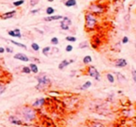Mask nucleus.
I'll return each instance as SVG.
<instances>
[{
  "label": "nucleus",
  "instance_id": "obj_4",
  "mask_svg": "<svg viewBox=\"0 0 136 127\" xmlns=\"http://www.w3.org/2000/svg\"><path fill=\"white\" fill-rule=\"evenodd\" d=\"M87 75L88 76L91 77V78H93L95 81H101V75H100V72L96 69V67L93 66H90L88 67Z\"/></svg>",
  "mask_w": 136,
  "mask_h": 127
},
{
  "label": "nucleus",
  "instance_id": "obj_31",
  "mask_svg": "<svg viewBox=\"0 0 136 127\" xmlns=\"http://www.w3.org/2000/svg\"><path fill=\"white\" fill-rule=\"evenodd\" d=\"M131 76H132V80H133V82L136 83V69L134 67L131 68Z\"/></svg>",
  "mask_w": 136,
  "mask_h": 127
},
{
  "label": "nucleus",
  "instance_id": "obj_28",
  "mask_svg": "<svg viewBox=\"0 0 136 127\" xmlns=\"http://www.w3.org/2000/svg\"><path fill=\"white\" fill-rule=\"evenodd\" d=\"M65 40L69 42H75L76 41V37H73V36H67V37H65Z\"/></svg>",
  "mask_w": 136,
  "mask_h": 127
},
{
  "label": "nucleus",
  "instance_id": "obj_13",
  "mask_svg": "<svg viewBox=\"0 0 136 127\" xmlns=\"http://www.w3.org/2000/svg\"><path fill=\"white\" fill-rule=\"evenodd\" d=\"M63 19V16L62 15H50V16H48V17L44 18V21L45 22H52V21H58V20Z\"/></svg>",
  "mask_w": 136,
  "mask_h": 127
},
{
  "label": "nucleus",
  "instance_id": "obj_17",
  "mask_svg": "<svg viewBox=\"0 0 136 127\" xmlns=\"http://www.w3.org/2000/svg\"><path fill=\"white\" fill-rule=\"evenodd\" d=\"M29 67H30V69H31V73H34V74L38 73V67H37V66L35 63L30 64Z\"/></svg>",
  "mask_w": 136,
  "mask_h": 127
},
{
  "label": "nucleus",
  "instance_id": "obj_40",
  "mask_svg": "<svg viewBox=\"0 0 136 127\" xmlns=\"http://www.w3.org/2000/svg\"><path fill=\"white\" fill-rule=\"evenodd\" d=\"M134 127H136V126H134Z\"/></svg>",
  "mask_w": 136,
  "mask_h": 127
},
{
  "label": "nucleus",
  "instance_id": "obj_8",
  "mask_svg": "<svg viewBox=\"0 0 136 127\" xmlns=\"http://www.w3.org/2000/svg\"><path fill=\"white\" fill-rule=\"evenodd\" d=\"M114 65H115L116 67H118V68H123V67H126V66H128V62H127L126 59L118 58L115 61Z\"/></svg>",
  "mask_w": 136,
  "mask_h": 127
},
{
  "label": "nucleus",
  "instance_id": "obj_33",
  "mask_svg": "<svg viewBox=\"0 0 136 127\" xmlns=\"http://www.w3.org/2000/svg\"><path fill=\"white\" fill-rule=\"evenodd\" d=\"M73 46H72V45H67V46L65 47V51H67V52H71V51H73Z\"/></svg>",
  "mask_w": 136,
  "mask_h": 127
},
{
  "label": "nucleus",
  "instance_id": "obj_30",
  "mask_svg": "<svg viewBox=\"0 0 136 127\" xmlns=\"http://www.w3.org/2000/svg\"><path fill=\"white\" fill-rule=\"evenodd\" d=\"M50 43L52 45H54V46H56V45H58L59 44V39L58 37H53L52 38L50 39Z\"/></svg>",
  "mask_w": 136,
  "mask_h": 127
},
{
  "label": "nucleus",
  "instance_id": "obj_2",
  "mask_svg": "<svg viewBox=\"0 0 136 127\" xmlns=\"http://www.w3.org/2000/svg\"><path fill=\"white\" fill-rule=\"evenodd\" d=\"M97 25V18L93 13L88 11L85 14V28L88 31H92Z\"/></svg>",
  "mask_w": 136,
  "mask_h": 127
},
{
  "label": "nucleus",
  "instance_id": "obj_5",
  "mask_svg": "<svg viewBox=\"0 0 136 127\" xmlns=\"http://www.w3.org/2000/svg\"><path fill=\"white\" fill-rule=\"evenodd\" d=\"M89 11L93 14H100L105 11V7L101 4H97V3H93L90 4L89 7Z\"/></svg>",
  "mask_w": 136,
  "mask_h": 127
},
{
  "label": "nucleus",
  "instance_id": "obj_19",
  "mask_svg": "<svg viewBox=\"0 0 136 127\" xmlns=\"http://www.w3.org/2000/svg\"><path fill=\"white\" fill-rule=\"evenodd\" d=\"M91 85H92L91 81H86L85 83H83V85L80 87V89H81V90H87V89L90 88V87H91Z\"/></svg>",
  "mask_w": 136,
  "mask_h": 127
},
{
  "label": "nucleus",
  "instance_id": "obj_38",
  "mask_svg": "<svg viewBox=\"0 0 136 127\" xmlns=\"http://www.w3.org/2000/svg\"><path fill=\"white\" fill-rule=\"evenodd\" d=\"M36 30H37V31L38 32V33H40V34H41V35H43V34H44V32H43V31H41V30H38V29H37V28H36Z\"/></svg>",
  "mask_w": 136,
  "mask_h": 127
},
{
  "label": "nucleus",
  "instance_id": "obj_23",
  "mask_svg": "<svg viewBox=\"0 0 136 127\" xmlns=\"http://www.w3.org/2000/svg\"><path fill=\"white\" fill-rule=\"evenodd\" d=\"M54 12H55V10H54L52 7H47L46 13L49 15V16H50V15H53Z\"/></svg>",
  "mask_w": 136,
  "mask_h": 127
},
{
  "label": "nucleus",
  "instance_id": "obj_9",
  "mask_svg": "<svg viewBox=\"0 0 136 127\" xmlns=\"http://www.w3.org/2000/svg\"><path fill=\"white\" fill-rule=\"evenodd\" d=\"M8 122L14 125H22L23 122L20 119L19 116H10L8 117Z\"/></svg>",
  "mask_w": 136,
  "mask_h": 127
},
{
  "label": "nucleus",
  "instance_id": "obj_3",
  "mask_svg": "<svg viewBox=\"0 0 136 127\" xmlns=\"http://www.w3.org/2000/svg\"><path fill=\"white\" fill-rule=\"evenodd\" d=\"M37 85L36 86V89L39 91H43L46 88H48L49 85L51 84V81L49 77L45 75V74H42V75H39L37 77Z\"/></svg>",
  "mask_w": 136,
  "mask_h": 127
},
{
  "label": "nucleus",
  "instance_id": "obj_10",
  "mask_svg": "<svg viewBox=\"0 0 136 127\" xmlns=\"http://www.w3.org/2000/svg\"><path fill=\"white\" fill-rule=\"evenodd\" d=\"M14 59L16 60H19V61L22 62H29L30 58L27 55H25L24 53H21V52H18L14 55Z\"/></svg>",
  "mask_w": 136,
  "mask_h": 127
},
{
  "label": "nucleus",
  "instance_id": "obj_34",
  "mask_svg": "<svg viewBox=\"0 0 136 127\" xmlns=\"http://www.w3.org/2000/svg\"><path fill=\"white\" fill-rule=\"evenodd\" d=\"M121 42H122V44H127L128 42H129V37H122V40H121Z\"/></svg>",
  "mask_w": 136,
  "mask_h": 127
},
{
  "label": "nucleus",
  "instance_id": "obj_16",
  "mask_svg": "<svg viewBox=\"0 0 136 127\" xmlns=\"http://www.w3.org/2000/svg\"><path fill=\"white\" fill-rule=\"evenodd\" d=\"M64 6L67 7H75L76 6V1L75 0H66V1H64Z\"/></svg>",
  "mask_w": 136,
  "mask_h": 127
},
{
  "label": "nucleus",
  "instance_id": "obj_22",
  "mask_svg": "<svg viewBox=\"0 0 136 127\" xmlns=\"http://www.w3.org/2000/svg\"><path fill=\"white\" fill-rule=\"evenodd\" d=\"M50 51H51L50 47H45V48H43V50H42V53H43L45 56H48V55L50 53Z\"/></svg>",
  "mask_w": 136,
  "mask_h": 127
},
{
  "label": "nucleus",
  "instance_id": "obj_12",
  "mask_svg": "<svg viewBox=\"0 0 136 127\" xmlns=\"http://www.w3.org/2000/svg\"><path fill=\"white\" fill-rule=\"evenodd\" d=\"M74 60H63V61L61 62V63L59 64V66H58V68L60 69V70H63V69H64L65 67H67L70 64L74 63Z\"/></svg>",
  "mask_w": 136,
  "mask_h": 127
},
{
  "label": "nucleus",
  "instance_id": "obj_11",
  "mask_svg": "<svg viewBox=\"0 0 136 127\" xmlns=\"http://www.w3.org/2000/svg\"><path fill=\"white\" fill-rule=\"evenodd\" d=\"M7 34L10 35V37H18V38H22V34H21V30L19 28H16L14 30H10L7 32Z\"/></svg>",
  "mask_w": 136,
  "mask_h": 127
},
{
  "label": "nucleus",
  "instance_id": "obj_26",
  "mask_svg": "<svg viewBox=\"0 0 136 127\" xmlns=\"http://www.w3.org/2000/svg\"><path fill=\"white\" fill-rule=\"evenodd\" d=\"M88 47H89L88 41H82L81 43H79V45H78V48H79V49H85V48H88Z\"/></svg>",
  "mask_w": 136,
  "mask_h": 127
},
{
  "label": "nucleus",
  "instance_id": "obj_1",
  "mask_svg": "<svg viewBox=\"0 0 136 127\" xmlns=\"http://www.w3.org/2000/svg\"><path fill=\"white\" fill-rule=\"evenodd\" d=\"M37 113L36 108L30 106H23L21 109L19 110V117L23 122L30 123L33 122L37 119Z\"/></svg>",
  "mask_w": 136,
  "mask_h": 127
},
{
  "label": "nucleus",
  "instance_id": "obj_37",
  "mask_svg": "<svg viewBox=\"0 0 136 127\" xmlns=\"http://www.w3.org/2000/svg\"><path fill=\"white\" fill-rule=\"evenodd\" d=\"M5 48H3V47H0V53H4L5 52Z\"/></svg>",
  "mask_w": 136,
  "mask_h": 127
},
{
  "label": "nucleus",
  "instance_id": "obj_21",
  "mask_svg": "<svg viewBox=\"0 0 136 127\" xmlns=\"http://www.w3.org/2000/svg\"><path fill=\"white\" fill-rule=\"evenodd\" d=\"M10 42H11L12 44L16 45V46L20 47V48H22V49L24 50H27V47L25 46L24 44H22V43H20V42H17V41H14V40H10Z\"/></svg>",
  "mask_w": 136,
  "mask_h": 127
},
{
  "label": "nucleus",
  "instance_id": "obj_20",
  "mask_svg": "<svg viewBox=\"0 0 136 127\" xmlns=\"http://www.w3.org/2000/svg\"><path fill=\"white\" fill-rule=\"evenodd\" d=\"M89 127H105V124L103 122H92L90 123V125Z\"/></svg>",
  "mask_w": 136,
  "mask_h": 127
},
{
  "label": "nucleus",
  "instance_id": "obj_35",
  "mask_svg": "<svg viewBox=\"0 0 136 127\" xmlns=\"http://www.w3.org/2000/svg\"><path fill=\"white\" fill-rule=\"evenodd\" d=\"M5 51H7V52H8V53H12V52H13V50L11 49V48H10V47H7V48H5Z\"/></svg>",
  "mask_w": 136,
  "mask_h": 127
},
{
  "label": "nucleus",
  "instance_id": "obj_27",
  "mask_svg": "<svg viewBox=\"0 0 136 127\" xmlns=\"http://www.w3.org/2000/svg\"><path fill=\"white\" fill-rule=\"evenodd\" d=\"M23 4H24V0H17V1L13 2V6H15V7H20Z\"/></svg>",
  "mask_w": 136,
  "mask_h": 127
},
{
  "label": "nucleus",
  "instance_id": "obj_39",
  "mask_svg": "<svg viewBox=\"0 0 136 127\" xmlns=\"http://www.w3.org/2000/svg\"><path fill=\"white\" fill-rule=\"evenodd\" d=\"M47 1H48V2H53L54 0H47Z\"/></svg>",
  "mask_w": 136,
  "mask_h": 127
},
{
  "label": "nucleus",
  "instance_id": "obj_25",
  "mask_svg": "<svg viewBox=\"0 0 136 127\" xmlns=\"http://www.w3.org/2000/svg\"><path fill=\"white\" fill-rule=\"evenodd\" d=\"M31 47H32V49H33V51H38L39 50H40V46H39L37 43H36V42H33L31 44Z\"/></svg>",
  "mask_w": 136,
  "mask_h": 127
},
{
  "label": "nucleus",
  "instance_id": "obj_7",
  "mask_svg": "<svg viewBox=\"0 0 136 127\" xmlns=\"http://www.w3.org/2000/svg\"><path fill=\"white\" fill-rule=\"evenodd\" d=\"M45 104H46V99H45V98H43V97L37 98V100H35L34 102H33L32 107L34 108H42Z\"/></svg>",
  "mask_w": 136,
  "mask_h": 127
},
{
  "label": "nucleus",
  "instance_id": "obj_18",
  "mask_svg": "<svg viewBox=\"0 0 136 127\" xmlns=\"http://www.w3.org/2000/svg\"><path fill=\"white\" fill-rule=\"evenodd\" d=\"M82 62L84 65H89V64H90L92 62V57L90 56V55H86V56L83 58Z\"/></svg>",
  "mask_w": 136,
  "mask_h": 127
},
{
  "label": "nucleus",
  "instance_id": "obj_32",
  "mask_svg": "<svg viewBox=\"0 0 136 127\" xmlns=\"http://www.w3.org/2000/svg\"><path fill=\"white\" fill-rule=\"evenodd\" d=\"M38 2L39 0H30V6L31 7H35L37 4H38Z\"/></svg>",
  "mask_w": 136,
  "mask_h": 127
},
{
  "label": "nucleus",
  "instance_id": "obj_29",
  "mask_svg": "<svg viewBox=\"0 0 136 127\" xmlns=\"http://www.w3.org/2000/svg\"><path fill=\"white\" fill-rule=\"evenodd\" d=\"M22 73H25V74L31 73V69H30L29 66H22Z\"/></svg>",
  "mask_w": 136,
  "mask_h": 127
},
{
  "label": "nucleus",
  "instance_id": "obj_36",
  "mask_svg": "<svg viewBox=\"0 0 136 127\" xmlns=\"http://www.w3.org/2000/svg\"><path fill=\"white\" fill-rule=\"evenodd\" d=\"M39 11H41V9H37V10H31V13H32V14H36V13L39 12Z\"/></svg>",
  "mask_w": 136,
  "mask_h": 127
},
{
  "label": "nucleus",
  "instance_id": "obj_6",
  "mask_svg": "<svg viewBox=\"0 0 136 127\" xmlns=\"http://www.w3.org/2000/svg\"><path fill=\"white\" fill-rule=\"evenodd\" d=\"M71 25H72V21H71L70 18L66 17V16L63 17L61 22H60V26H61L62 29L64 30V31H68L69 28H70Z\"/></svg>",
  "mask_w": 136,
  "mask_h": 127
},
{
  "label": "nucleus",
  "instance_id": "obj_14",
  "mask_svg": "<svg viewBox=\"0 0 136 127\" xmlns=\"http://www.w3.org/2000/svg\"><path fill=\"white\" fill-rule=\"evenodd\" d=\"M115 75L117 76V81H118L119 83H126L127 82L126 77L124 76L122 73H120V72H115Z\"/></svg>",
  "mask_w": 136,
  "mask_h": 127
},
{
  "label": "nucleus",
  "instance_id": "obj_15",
  "mask_svg": "<svg viewBox=\"0 0 136 127\" xmlns=\"http://www.w3.org/2000/svg\"><path fill=\"white\" fill-rule=\"evenodd\" d=\"M15 13H16V10H11L10 12H7V13H4V14L1 15V18L4 20L6 19H10V18H13L14 17Z\"/></svg>",
  "mask_w": 136,
  "mask_h": 127
},
{
  "label": "nucleus",
  "instance_id": "obj_24",
  "mask_svg": "<svg viewBox=\"0 0 136 127\" xmlns=\"http://www.w3.org/2000/svg\"><path fill=\"white\" fill-rule=\"evenodd\" d=\"M106 78H107V81H109L110 83H114L115 82V77L113 76L111 73H107L106 74Z\"/></svg>",
  "mask_w": 136,
  "mask_h": 127
}]
</instances>
